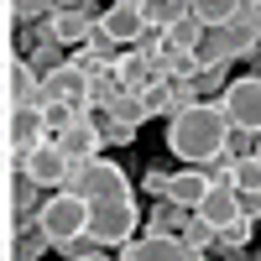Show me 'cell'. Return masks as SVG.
<instances>
[{
  "label": "cell",
  "mask_w": 261,
  "mask_h": 261,
  "mask_svg": "<svg viewBox=\"0 0 261 261\" xmlns=\"http://www.w3.org/2000/svg\"><path fill=\"white\" fill-rule=\"evenodd\" d=\"M235 141V130L225 120V110L214 99H204L199 110H183V115H172L167 120V151L172 157H183L188 167H209V162H220L225 151Z\"/></svg>",
  "instance_id": "6da1fadb"
},
{
  "label": "cell",
  "mask_w": 261,
  "mask_h": 261,
  "mask_svg": "<svg viewBox=\"0 0 261 261\" xmlns=\"http://www.w3.org/2000/svg\"><path fill=\"white\" fill-rule=\"evenodd\" d=\"M68 193H79L84 204H125L130 199V178H125V167L110 162V157H94V162H79L73 167V183Z\"/></svg>",
  "instance_id": "7a4b0ae2"
},
{
  "label": "cell",
  "mask_w": 261,
  "mask_h": 261,
  "mask_svg": "<svg viewBox=\"0 0 261 261\" xmlns=\"http://www.w3.org/2000/svg\"><path fill=\"white\" fill-rule=\"evenodd\" d=\"M225 110L230 130L235 136H261V73H241V79H230V89L214 99Z\"/></svg>",
  "instance_id": "3957f363"
},
{
  "label": "cell",
  "mask_w": 261,
  "mask_h": 261,
  "mask_svg": "<svg viewBox=\"0 0 261 261\" xmlns=\"http://www.w3.org/2000/svg\"><path fill=\"white\" fill-rule=\"evenodd\" d=\"M89 73L79 68V63H63L58 73L42 79V105L47 110H73V115H89Z\"/></svg>",
  "instance_id": "277c9868"
},
{
  "label": "cell",
  "mask_w": 261,
  "mask_h": 261,
  "mask_svg": "<svg viewBox=\"0 0 261 261\" xmlns=\"http://www.w3.org/2000/svg\"><path fill=\"white\" fill-rule=\"evenodd\" d=\"M141 209H136V199H125V204H99L94 209V220H89V235L110 251V246H130V241H141Z\"/></svg>",
  "instance_id": "5b68a950"
},
{
  "label": "cell",
  "mask_w": 261,
  "mask_h": 261,
  "mask_svg": "<svg viewBox=\"0 0 261 261\" xmlns=\"http://www.w3.org/2000/svg\"><path fill=\"white\" fill-rule=\"evenodd\" d=\"M16 167H21V178H32L37 188H58V193H63V188L73 183V157H68L58 141L27 151V157H16Z\"/></svg>",
  "instance_id": "8992f818"
},
{
  "label": "cell",
  "mask_w": 261,
  "mask_h": 261,
  "mask_svg": "<svg viewBox=\"0 0 261 261\" xmlns=\"http://www.w3.org/2000/svg\"><path fill=\"white\" fill-rule=\"evenodd\" d=\"M89 220H94V204H84L79 193H53L47 199V209H42V225H47V235H53V246L58 241H68V235H89Z\"/></svg>",
  "instance_id": "52a82bcc"
},
{
  "label": "cell",
  "mask_w": 261,
  "mask_h": 261,
  "mask_svg": "<svg viewBox=\"0 0 261 261\" xmlns=\"http://www.w3.org/2000/svg\"><path fill=\"white\" fill-rule=\"evenodd\" d=\"M99 32L110 37L120 53H130V47H136V42L151 32V27H146L141 0H115V6H105V16H99Z\"/></svg>",
  "instance_id": "ba28073f"
},
{
  "label": "cell",
  "mask_w": 261,
  "mask_h": 261,
  "mask_svg": "<svg viewBox=\"0 0 261 261\" xmlns=\"http://www.w3.org/2000/svg\"><path fill=\"white\" fill-rule=\"evenodd\" d=\"M99 16L105 11H94V6H53V21H47V27H53V37L63 42V47H89V42H94V32H99Z\"/></svg>",
  "instance_id": "9c48e42d"
},
{
  "label": "cell",
  "mask_w": 261,
  "mask_h": 261,
  "mask_svg": "<svg viewBox=\"0 0 261 261\" xmlns=\"http://www.w3.org/2000/svg\"><path fill=\"white\" fill-rule=\"evenodd\" d=\"M6 141H11V151L16 157H27V151H37V146H47L53 141V130H47V110H11L6 115Z\"/></svg>",
  "instance_id": "30bf717a"
},
{
  "label": "cell",
  "mask_w": 261,
  "mask_h": 261,
  "mask_svg": "<svg viewBox=\"0 0 261 261\" xmlns=\"http://www.w3.org/2000/svg\"><path fill=\"white\" fill-rule=\"evenodd\" d=\"M58 146L73 157V167H79V162H94V157H99V146H105L99 120H94V115H73L68 125L58 130Z\"/></svg>",
  "instance_id": "8fae6325"
},
{
  "label": "cell",
  "mask_w": 261,
  "mask_h": 261,
  "mask_svg": "<svg viewBox=\"0 0 261 261\" xmlns=\"http://www.w3.org/2000/svg\"><path fill=\"white\" fill-rule=\"evenodd\" d=\"M120 261H204L199 251H188L178 235H141L120 251Z\"/></svg>",
  "instance_id": "7c38bea8"
},
{
  "label": "cell",
  "mask_w": 261,
  "mask_h": 261,
  "mask_svg": "<svg viewBox=\"0 0 261 261\" xmlns=\"http://www.w3.org/2000/svg\"><path fill=\"white\" fill-rule=\"evenodd\" d=\"M199 220H204L209 230H230L235 220H241V193H235L230 183H214L209 199L199 204Z\"/></svg>",
  "instance_id": "4fadbf2b"
},
{
  "label": "cell",
  "mask_w": 261,
  "mask_h": 261,
  "mask_svg": "<svg viewBox=\"0 0 261 261\" xmlns=\"http://www.w3.org/2000/svg\"><path fill=\"white\" fill-rule=\"evenodd\" d=\"M209 188H214V178H209L204 167H183V172H172L167 199H172V204H183L188 214H199V204L209 199Z\"/></svg>",
  "instance_id": "5bb4252c"
},
{
  "label": "cell",
  "mask_w": 261,
  "mask_h": 261,
  "mask_svg": "<svg viewBox=\"0 0 261 261\" xmlns=\"http://www.w3.org/2000/svg\"><path fill=\"white\" fill-rule=\"evenodd\" d=\"M115 73H120V84H125V94H146L151 84H162V73H157V63H151L146 53H120V63H115Z\"/></svg>",
  "instance_id": "9a60e30c"
},
{
  "label": "cell",
  "mask_w": 261,
  "mask_h": 261,
  "mask_svg": "<svg viewBox=\"0 0 261 261\" xmlns=\"http://www.w3.org/2000/svg\"><path fill=\"white\" fill-rule=\"evenodd\" d=\"M188 225H193V214L183 204H172V199H157L151 214H146V235H178V241H183Z\"/></svg>",
  "instance_id": "2e32d148"
},
{
  "label": "cell",
  "mask_w": 261,
  "mask_h": 261,
  "mask_svg": "<svg viewBox=\"0 0 261 261\" xmlns=\"http://www.w3.org/2000/svg\"><path fill=\"white\" fill-rule=\"evenodd\" d=\"M47 251H53V235H47V225H42V220L16 225V251H11V261H42Z\"/></svg>",
  "instance_id": "e0dca14e"
},
{
  "label": "cell",
  "mask_w": 261,
  "mask_h": 261,
  "mask_svg": "<svg viewBox=\"0 0 261 261\" xmlns=\"http://www.w3.org/2000/svg\"><path fill=\"white\" fill-rule=\"evenodd\" d=\"M141 11H146V27H151V32H162V37H167V27H178V21L193 16L188 0H141Z\"/></svg>",
  "instance_id": "ac0fdd59"
},
{
  "label": "cell",
  "mask_w": 261,
  "mask_h": 261,
  "mask_svg": "<svg viewBox=\"0 0 261 261\" xmlns=\"http://www.w3.org/2000/svg\"><path fill=\"white\" fill-rule=\"evenodd\" d=\"M235 11H241V0H193V21H199L204 32L235 27Z\"/></svg>",
  "instance_id": "d6986e66"
},
{
  "label": "cell",
  "mask_w": 261,
  "mask_h": 261,
  "mask_svg": "<svg viewBox=\"0 0 261 261\" xmlns=\"http://www.w3.org/2000/svg\"><path fill=\"white\" fill-rule=\"evenodd\" d=\"M11 209H16V225H27V214H32V220H42L47 199H42V188H37L32 178H16V188H11Z\"/></svg>",
  "instance_id": "ffe728a7"
},
{
  "label": "cell",
  "mask_w": 261,
  "mask_h": 261,
  "mask_svg": "<svg viewBox=\"0 0 261 261\" xmlns=\"http://www.w3.org/2000/svg\"><path fill=\"white\" fill-rule=\"evenodd\" d=\"M235 47H230V32H204V47H199V73L209 68H230Z\"/></svg>",
  "instance_id": "44dd1931"
},
{
  "label": "cell",
  "mask_w": 261,
  "mask_h": 261,
  "mask_svg": "<svg viewBox=\"0 0 261 261\" xmlns=\"http://www.w3.org/2000/svg\"><path fill=\"white\" fill-rule=\"evenodd\" d=\"M105 115H110L115 125H130V130H141V125L151 120V115H146V99H141V94H120V99H115Z\"/></svg>",
  "instance_id": "7402d4cb"
},
{
  "label": "cell",
  "mask_w": 261,
  "mask_h": 261,
  "mask_svg": "<svg viewBox=\"0 0 261 261\" xmlns=\"http://www.w3.org/2000/svg\"><path fill=\"white\" fill-rule=\"evenodd\" d=\"M53 251H58V261H94V256H105V246L94 235H68V241H58Z\"/></svg>",
  "instance_id": "603a6c76"
},
{
  "label": "cell",
  "mask_w": 261,
  "mask_h": 261,
  "mask_svg": "<svg viewBox=\"0 0 261 261\" xmlns=\"http://www.w3.org/2000/svg\"><path fill=\"white\" fill-rule=\"evenodd\" d=\"M167 47H178V53H199L204 47V27L199 21H178V27H167Z\"/></svg>",
  "instance_id": "cb8c5ba5"
},
{
  "label": "cell",
  "mask_w": 261,
  "mask_h": 261,
  "mask_svg": "<svg viewBox=\"0 0 261 261\" xmlns=\"http://www.w3.org/2000/svg\"><path fill=\"white\" fill-rule=\"evenodd\" d=\"M141 99H146V115H151V120H157V115H167V120L178 115V94H172V84H167V79H162V84H151Z\"/></svg>",
  "instance_id": "d4e9b609"
},
{
  "label": "cell",
  "mask_w": 261,
  "mask_h": 261,
  "mask_svg": "<svg viewBox=\"0 0 261 261\" xmlns=\"http://www.w3.org/2000/svg\"><path fill=\"white\" fill-rule=\"evenodd\" d=\"M230 188H235V193H261V162H256V157H241V162H235Z\"/></svg>",
  "instance_id": "484cf974"
},
{
  "label": "cell",
  "mask_w": 261,
  "mask_h": 261,
  "mask_svg": "<svg viewBox=\"0 0 261 261\" xmlns=\"http://www.w3.org/2000/svg\"><path fill=\"white\" fill-rule=\"evenodd\" d=\"M183 246H188V251H199V256H204V251H214V246H220V230H209V225L199 220V214H193V225L183 230Z\"/></svg>",
  "instance_id": "4316f807"
},
{
  "label": "cell",
  "mask_w": 261,
  "mask_h": 261,
  "mask_svg": "<svg viewBox=\"0 0 261 261\" xmlns=\"http://www.w3.org/2000/svg\"><path fill=\"white\" fill-rule=\"evenodd\" d=\"M47 16H53V6H42V0H11V21H32V27H42Z\"/></svg>",
  "instance_id": "83f0119b"
},
{
  "label": "cell",
  "mask_w": 261,
  "mask_h": 261,
  "mask_svg": "<svg viewBox=\"0 0 261 261\" xmlns=\"http://www.w3.org/2000/svg\"><path fill=\"white\" fill-rule=\"evenodd\" d=\"M99 120V136H105V146H130V141H136V130H130V125H115L110 115H94Z\"/></svg>",
  "instance_id": "f1b7e54d"
},
{
  "label": "cell",
  "mask_w": 261,
  "mask_h": 261,
  "mask_svg": "<svg viewBox=\"0 0 261 261\" xmlns=\"http://www.w3.org/2000/svg\"><path fill=\"white\" fill-rule=\"evenodd\" d=\"M141 188L151 193V204H157V199H167V188H172V172H162V167H146V178H141Z\"/></svg>",
  "instance_id": "f546056e"
},
{
  "label": "cell",
  "mask_w": 261,
  "mask_h": 261,
  "mask_svg": "<svg viewBox=\"0 0 261 261\" xmlns=\"http://www.w3.org/2000/svg\"><path fill=\"white\" fill-rule=\"evenodd\" d=\"M251 157H256V162H261V141H256V146H251Z\"/></svg>",
  "instance_id": "4dcf8cb0"
},
{
  "label": "cell",
  "mask_w": 261,
  "mask_h": 261,
  "mask_svg": "<svg viewBox=\"0 0 261 261\" xmlns=\"http://www.w3.org/2000/svg\"><path fill=\"white\" fill-rule=\"evenodd\" d=\"M94 261H120V256H110V251H105V256H94Z\"/></svg>",
  "instance_id": "1f68e13d"
},
{
  "label": "cell",
  "mask_w": 261,
  "mask_h": 261,
  "mask_svg": "<svg viewBox=\"0 0 261 261\" xmlns=\"http://www.w3.org/2000/svg\"><path fill=\"white\" fill-rule=\"evenodd\" d=\"M256 73H261V58H256Z\"/></svg>",
  "instance_id": "d6a6232c"
}]
</instances>
